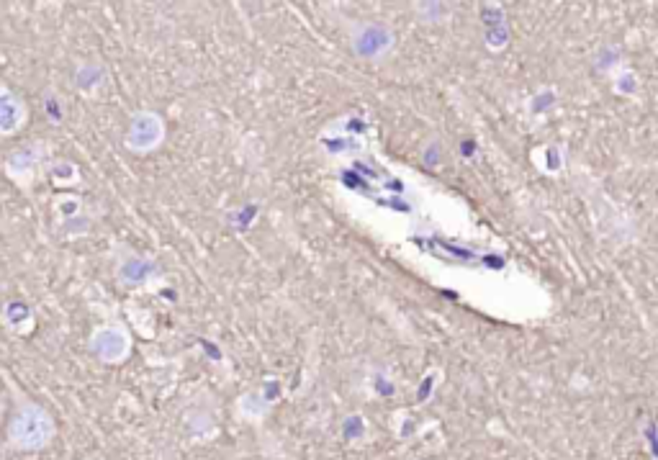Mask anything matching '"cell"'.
I'll use <instances>...</instances> for the list:
<instances>
[{
	"mask_svg": "<svg viewBox=\"0 0 658 460\" xmlns=\"http://www.w3.org/2000/svg\"><path fill=\"white\" fill-rule=\"evenodd\" d=\"M350 52L363 62H383L394 52L396 31L386 21H355L350 26Z\"/></svg>",
	"mask_w": 658,
	"mask_h": 460,
	"instance_id": "2",
	"label": "cell"
},
{
	"mask_svg": "<svg viewBox=\"0 0 658 460\" xmlns=\"http://www.w3.org/2000/svg\"><path fill=\"white\" fill-rule=\"evenodd\" d=\"M26 116H29V108L24 98H18L11 88L0 90V134L13 137L26 124Z\"/></svg>",
	"mask_w": 658,
	"mask_h": 460,
	"instance_id": "5",
	"label": "cell"
},
{
	"mask_svg": "<svg viewBox=\"0 0 658 460\" xmlns=\"http://www.w3.org/2000/svg\"><path fill=\"white\" fill-rule=\"evenodd\" d=\"M36 160H39V144H26V147H21V150H16L8 157V175H13L16 180L21 178V175H29L31 168L36 165Z\"/></svg>",
	"mask_w": 658,
	"mask_h": 460,
	"instance_id": "7",
	"label": "cell"
},
{
	"mask_svg": "<svg viewBox=\"0 0 658 460\" xmlns=\"http://www.w3.org/2000/svg\"><path fill=\"white\" fill-rule=\"evenodd\" d=\"M152 273H155V265L150 260H142V257H129L119 268V278L126 286H142V283L150 281Z\"/></svg>",
	"mask_w": 658,
	"mask_h": 460,
	"instance_id": "6",
	"label": "cell"
},
{
	"mask_svg": "<svg viewBox=\"0 0 658 460\" xmlns=\"http://www.w3.org/2000/svg\"><path fill=\"white\" fill-rule=\"evenodd\" d=\"M419 11V18L425 24H440V21H448L453 16V6L450 3H417L414 6Z\"/></svg>",
	"mask_w": 658,
	"mask_h": 460,
	"instance_id": "9",
	"label": "cell"
},
{
	"mask_svg": "<svg viewBox=\"0 0 658 460\" xmlns=\"http://www.w3.org/2000/svg\"><path fill=\"white\" fill-rule=\"evenodd\" d=\"M57 435L54 417L42 404H21L8 422V445L21 453L44 450Z\"/></svg>",
	"mask_w": 658,
	"mask_h": 460,
	"instance_id": "1",
	"label": "cell"
},
{
	"mask_svg": "<svg viewBox=\"0 0 658 460\" xmlns=\"http://www.w3.org/2000/svg\"><path fill=\"white\" fill-rule=\"evenodd\" d=\"M52 178H54V183H65V186H70V183H78L80 170H78V165H75V162H70V160L54 162V165H52Z\"/></svg>",
	"mask_w": 658,
	"mask_h": 460,
	"instance_id": "10",
	"label": "cell"
},
{
	"mask_svg": "<svg viewBox=\"0 0 658 460\" xmlns=\"http://www.w3.org/2000/svg\"><path fill=\"white\" fill-rule=\"evenodd\" d=\"M90 353L101 363L119 365L132 353V335L121 324H103L90 337Z\"/></svg>",
	"mask_w": 658,
	"mask_h": 460,
	"instance_id": "4",
	"label": "cell"
},
{
	"mask_svg": "<svg viewBox=\"0 0 658 460\" xmlns=\"http://www.w3.org/2000/svg\"><path fill=\"white\" fill-rule=\"evenodd\" d=\"M47 114H49V121H52V124H60L62 121V106H57L54 96H47Z\"/></svg>",
	"mask_w": 658,
	"mask_h": 460,
	"instance_id": "12",
	"label": "cell"
},
{
	"mask_svg": "<svg viewBox=\"0 0 658 460\" xmlns=\"http://www.w3.org/2000/svg\"><path fill=\"white\" fill-rule=\"evenodd\" d=\"M106 83V70H103L98 62H85V65L78 67L75 72V88L83 90V93H93L101 85Z\"/></svg>",
	"mask_w": 658,
	"mask_h": 460,
	"instance_id": "8",
	"label": "cell"
},
{
	"mask_svg": "<svg viewBox=\"0 0 658 460\" xmlns=\"http://www.w3.org/2000/svg\"><path fill=\"white\" fill-rule=\"evenodd\" d=\"M165 132H168V126L157 111H137L126 126V150L147 155L165 142Z\"/></svg>",
	"mask_w": 658,
	"mask_h": 460,
	"instance_id": "3",
	"label": "cell"
},
{
	"mask_svg": "<svg viewBox=\"0 0 658 460\" xmlns=\"http://www.w3.org/2000/svg\"><path fill=\"white\" fill-rule=\"evenodd\" d=\"M365 432H368V422H365L360 414L347 417L345 425H342V435H345L347 443H358V440H363Z\"/></svg>",
	"mask_w": 658,
	"mask_h": 460,
	"instance_id": "11",
	"label": "cell"
}]
</instances>
